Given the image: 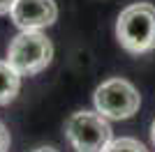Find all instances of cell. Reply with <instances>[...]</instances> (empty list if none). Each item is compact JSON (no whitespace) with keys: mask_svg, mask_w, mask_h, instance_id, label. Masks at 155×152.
<instances>
[{"mask_svg":"<svg viewBox=\"0 0 155 152\" xmlns=\"http://www.w3.org/2000/svg\"><path fill=\"white\" fill-rule=\"evenodd\" d=\"M104 152H148V150H146V145L139 143L137 138H127V136H123V138H114Z\"/></svg>","mask_w":155,"mask_h":152,"instance_id":"7","label":"cell"},{"mask_svg":"<svg viewBox=\"0 0 155 152\" xmlns=\"http://www.w3.org/2000/svg\"><path fill=\"white\" fill-rule=\"evenodd\" d=\"M21 90V74L9 67L7 60H0V106H7L16 99Z\"/></svg>","mask_w":155,"mask_h":152,"instance_id":"6","label":"cell"},{"mask_svg":"<svg viewBox=\"0 0 155 152\" xmlns=\"http://www.w3.org/2000/svg\"><path fill=\"white\" fill-rule=\"evenodd\" d=\"M14 5H16V0H0V16L2 14H12Z\"/></svg>","mask_w":155,"mask_h":152,"instance_id":"9","label":"cell"},{"mask_svg":"<svg viewBox=\"0 0 155 152\" xmlns=\"http://www.w3.org/2000/svg\"><path fill=\"white\" fill-rule=\"evenodd\" d=\"M35 152H58V150H53V147H37Z\"/></svg>","mask_w":155,"mask_h":152,"instance_id":"10","label":"cell"},{"mask_svg":"<svg viewBox=\"0 0 155 152\" xmlns=\"http://www.w3.org/2000/svg\"><path fill=\"white\" fill-rule=\"evenodd\" d=\"M150 141L155 143V120H153V125H150Z\"/></svg>","mask_w":155,"mask_h":152,"instance_id":"11","label":"cell"},{"mask_svg":"<svg viewBox=\"0 0 155 152\" xmlns=\"http://www.w3.org/2000/svg\"><path fill=\"white\" fill-rule=\"evenodd\" d=\"M53 60V44L42 30H21L9 42L7 62L21 76H35Z\"/></svg>","mask_w":155,"mask_h":152,"instance_id":"2","label":"cell"},{"mask_svg":"<svg viewBox=\"0 0 155 152\" xmlns=\"http://www.w3.org/2000/svg\"><path fill=\"white\" fill-rule=\"evenodd\" d=\"M65 136L77 152H104L114 141L109 120L97 111H77L65 122Z\"/></svg>","mask_w":155,"mask_h":152,"instance_id":"3","label":"cell"},{"mask_svg":"<svg viewBox=\"0 0 155 152\" xmlns=\"http://www.w3.org/2000/svg\"><path fill=\"white\" fill-rule=\"evenodd\" d=\"M116 37L127 53L141 55L155 49V7L134 2L118 14Z\"/></svg>","mask_w":155,"mask_h":152,"instance_id":"1","label":"cell"},{"mask_svg":"<svg viewBox=\"0 0 155 152\" xmlns=\"http://www.w3.org/2000/svg\"><path fill=\"white\" fill-rule=\"evenodd\" d=\"M9 150V131H7V127L0 122V152H7Z\"/></svg>","mask_w":155,"mask_h":152,"instance_id":"8","label":"cell"},{"mask_svg":"<svg viewBox=\"0 0 155 152\" xmlns=\"http://www.w3.org/2000/svg\"><path fill=\"white\" fill-rule=\"evenodd\" d=\"M93 101L95 111L107 120H127L141 106V97L137 88L125 78H109L100 83L93 95Z\"/></svg>","mask_w":155,"mask_h":152,"instance_id":"4","label":"cell"},{"mask_svg":"<svg viewBox=\"0 0 155 152\" xmlns=\"http://www.w3.org/2000/svg\"><path fill=\"white\" fill-rule=\"evenodd\" d=\"M9 16L21 30H44L56 23L58 5L53 0H16Z\"/></svg>","mask_w":155,"mask_h":152,"instance_id":"5","label":"cell"}]
</instances>
